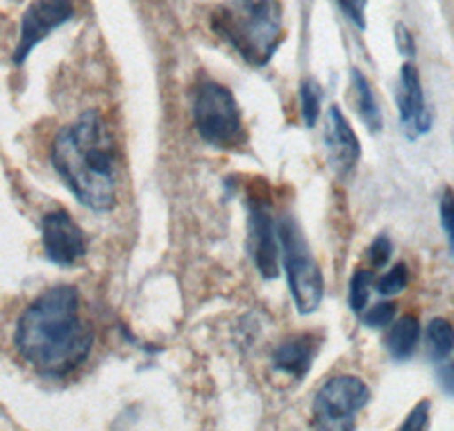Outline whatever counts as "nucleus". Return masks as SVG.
<instances>
[{"label":"nucleus","mask_w":454,"mask_h":431,"mask_svg":"<svg viewBox=\"0 0 454 431\" xmlns=\"http://www.w3.org/2000/svg\"><path fill=\"white\" fill-rule=\"evenodd\" d=\"M209 27L243 62L263 68L284 42L279 0H227L209 16Z\"/></svg>","instance_id":"obj_3"},{"label":"nucleus","mask_w":454,"mask_h":431,"mask_svg":"<svg viewBox=\"0 0 454 431\" xmlns=\"http://www.w3.org/2000/svg\"><path fill=\"white\" fill-rule=\"evenodd\" d=\"M395 48L397 52H403L404 57L416 55V39H413L411 30H409L404 23H397L395 26Z\"/></svg>","instance_id":"obj_24"},{"label":"nucleus","mask_w":454,"mask_h":431,"mask_svg":"<svg viewBox=\"0 0 454 431\" xmlns=\"http://www.w3.org/2000/svg\"><path fill=\"white\" fill-rule=\"evenodd\" d=\"M320 105H323V87L316 80L307 77L300 82V112L307 128H316L320 119Z\"/></svg>","instance_id":"obj_16"},{"label":"nucleus","mask_w":454,"mask_h":431,"mask_svg":"<svg viewBox=\"0 0 454 431\" xmlns=\"http://www.w3.org/2000/svg\"><path fill=\"white\" fill-rule=\"evenodd\" d=\"M73 16H75L73 0H32L21 16L19 42H16L14 55H12L14 64L21 67L46 36L71 21Z\"/></svg>","instance_id":"obj_7"},{"label":"nucleus","mask_w":454,"mask_h":431,"mask_svg":"<svg viewBox=\"0 0 454 431\" xmlns=\"http://www.w3.org/2000/svg\"><path fill=\"white\" fill-rule=\"evenodd\" d=\"M439 216H441V227H443L445 239H448L450 252H452V257H454V191L450 189V186L443 191V195H441Z\"/></svg>","instance_id":"obj_20"},{"label":"nucleus","mask_w":454,"mask_h":431,"mask_svg":"<svg viewBox=\"0 0 454 431\" xmlns=\"http://www.w3.org/2000/svg\"><path fill=\"white\" fill-rule=\"evenodd\" d=\"M439 384L441 388H443V393H448L450 397H454V361H450V364H441Z\"/></svg>","instance_id":"obj_25"},{"label":"nucleus","mask_w":454,"mask_h":431,"mask_svg":"<svg viewBox=\"0 0 454 431\" xmlns=\"http://www.w3.org/2000/svg\"><path fill=\"white\" fill-rule=\"evenodd\" d=\"M429 413H432V402L420 400L419 404L409 411V416L400 425L397 431H427L429 429Z\"/></svg>","instance_id":"obj_21"},{"label":"nucleus","mask_w":454,"mask_h":431,"mask_svg":"<svg viewBox=\"0 0 454 431\" xmlns=\"http://www.w3.org/2000/svg\"><path fill=\"white\" fill-rule=\"evenodd\" d=\"M427 339V355L434 364H443L454 352V327L450 320L434 318L425 332Z\"/></svg>","instance_id":"obj_15"},{"label":"nucleus","mask_w":454,"mask_h":431,"mask_svg":"<svg viewBox=\"0 0 454 431\" xmlns=\"http://www.w3.org/2000/svg\"><path fill=\"white\" fill-rule=\"evenodd\" d=\"M42 243L46 257L57 266H73L87 255V237L82 227L64 209L43 216Z\"/></svg>","instance_id":"obj_9"},{"label":"nucleus","mask_w":454,"mask_h":431,"mask_svg":"<svg viewBox=\"0 0 454 431\" xmlns=\"http://www.w3.org/2000/svg\"><path fill=\"white\" fill-rule=\"evenodd\" d=\"M278 239L291 298L300 313H314L323 302L325 279L294 216H284L278 223Z\"/></svg>","instance_id":"obj_5"},{"label":"nucleus","mask_w":454,"mask_h":431,"mask_svg":"<svg viewBox=\"0 0 454 431\" xmlns=\"http://www.w3.org/2000/svg\"><path fill=\"white\" fill-rule=\"evenodd\" d=\"M409 284V268L407 263H395L391 270H387L380 279H375V288L384 298H393L397 293H403Z\"/></svg>","instance_id":"obj_18"},{"label":"nucleus","mask_w":454,"mask_h":431,"mask_svg":"<svg viewBox=\"0 0 454 431\" xmlns=\"http://www.w3.org/2000/svg\"><path fill=\"white\" fill-rule=\"evenodd\" d=\"M420 341V323L416 316L407 313L403 318H397L393 327L388 329L387 349L395 361H409L419 348Z\"/></svg>","instance_id":"obj_13"},{"label":"nucleus","mask_w":454,"mask_h":431,"mask_svg":"<svg viewBox=\"0 0 454 431\" xmlns=\"http://www.w3.org/2000/svg\"><path fill=\"white\" fill-rule=\"evenodd\" d=\"M192 114L196 132L205 144L223 150L246 144V128L237 98L216 80H202L198 84Z\"/></svg>","instance_id":"obj_4"},{"label":"nucleus","mask_w":454,"mask_h":431,"mask_svg":"<svg viewBox=\"0 0 454 431\" xmlns=\"http://www.w3.org/2000/svg\"><path fill=\"white\" fill-rule=\"evenodd\" d=\"M395 103L404 137L409 141L419 139V137H423V134H427L432 129V112H429L427 103H425L420 73L411 62L403 64V68H400Z\"/></svg>","instance_id":"obj_10"},{"label":"nucleus","mask_w":454,"mask_h":431,"mask_svg":"<svg viewBox=\"0 0 454 431\" xmlns=\"http://www.w3.org/2000/svg\"><path fill=\"white\" fill-rule=\"evenodd\" d=\"M375 286V272L372 270H355L350 279V293H348V300H350V309L355 313L362 316L368 307V300H371V288Z\"/></svg>","instance_id":"obj_17"},{"label":"nucleus","mask_w":454,"mask_h":431,"mask_svg":"<svg viewBox=\"0 0 454 431\" xmlns=\"http://www.w3.org/2000/svg\"><path fill=\"white\" fill-rule=\"evenodd\" d=\"M323 139H325L327 160H330L334 173L340 175V177L350 175L355 170V166L359 164L362 145H359V137L352 129L350 121L346 119V114L339 109V105H332L327 109Z\"/></svg>","instance_id":"obj_11"},{"label":"nucleus","mask_w":454,"mask_h":431,"mask_svg":"<svg viewBox=\"0 0 454 431\" xmlns=\"http://www.w3.org/2000/svg\"><path fill=\"white\" fill-rule=\"evenodd\" d=\"M395 313L397 307L393 302H377L372 307H366V311L362 313V323L371 329H384L393 325Z\"/></svg>","instance_id":"obj_19"},{"label":"nucleus","mask_w":454,"mask_h":431,"mask_svg":"<svg viewBox=\"0 0 454 431\" xmlns=\"http://www.w3.org/2000/svg\"><path fill=\"white\" fill-rule=\"evenodd\" d=\"M352 89H355V105L359 109V116L366 123L371 132H382L384 116L380 103H377L375 91H372L368 77L359 68H352Z\"/></svg>","instance_id":"obj_14"},{"label":"nucleus","mask_w":454,"mask_h":431,"mask_svg":"<svg viewBox=\"0 0 454 431\" xmlns=\"http://www.w3.org/2000/svg\"><path fill=\"white\" fill-rule=\"evenodd\" d=\"M51 161L71 193L93 211L119 202L121 154L116 137L98 109H89L52 139Z\"/></svg>","instance_id":"obj_2"},{"label":"nucleus","mask_w":454,"mask_h":431,"mask_svg":"<svg viewBox=\"0 0 454 431\" xmlns=\"http://www.w3.org/2000/svg\"><path fill=\"white\" fill-rule=\"evenodd\" d=\"M391 257H393L391 239H388L387 234H380V237L371 243V247H368V259H371L372 268L388 266Z\"/></svg>","instance_id":"obj_22"},{"label":"nucleus","mask_w":454,"mask_h":431,"mask_svg":"<svg viewBox=\"0 0 454 431\" xmlns=\"http://www.w3.org/2000/svg\"><path fill=\"white\" fill-rule=\"evenodd\" d=\"M248 252L262 278H278L282 263L278 225L270 218L269 202L259 198L248 200Z\"/></svg>","instance_id":"obj_8"},{"label":"nucleus","mask_w":454,"mask_h":431,"mask_svg":"<svg viewBox=\"0 0 454 431\" xmlns=\"http://www.w3.org/2000/svg\"><path fill=\"white\" fill-rule=\"evenodd\" d=\"M316 352H318V341L311 334H298L282 341L273 349L270 361H273V368L282 375H289L294 380H305L316 359Z\"/></svg>","instance_id":"obj_12"},{"label":"nucleus","mask_w":454,"mask_h":431,"mask_svg":"<svg viewBox=\"0 0 454 431\" xmlns=\"http://www.w3.org/2000/svg\"><path fill=\"white\" fill-rule=\"evenodd\" d=\"M340 12L348 16V21L355 23L359 30H366V7L368 0H336Z\"/></svg>","instance_id":"obj_23"},{"label":"nucleus","mask_w":454,"mask_h":431,"mask_svg":"<svg viewBox=\"0 0 454 431\" xmlns=\"http://www.w3.org/2000/svg\"><path fill=\"white\" fill-rule=\"evenodd\" d=\"M14 348L43 377L64 380L89 359L93 327L82 316V295L59 284L36 295L19 316Z\"/></svg>","instance_id":"obj_1"},{"label":"nucleus","mask_w":454,"mask_h":431,"mask_svg":"<svg viewBox=\"0 0 454 431\" xmlns=\"http://www.w3.org/2000/svg\"><path fill=\"white\" fill-rule=\"evenodd\" d=\"M371 402V388L355 375H336L314 397L316 431H355L356 413Z\"/></svg>","instance_id":"obj_6"}]
</instances>
